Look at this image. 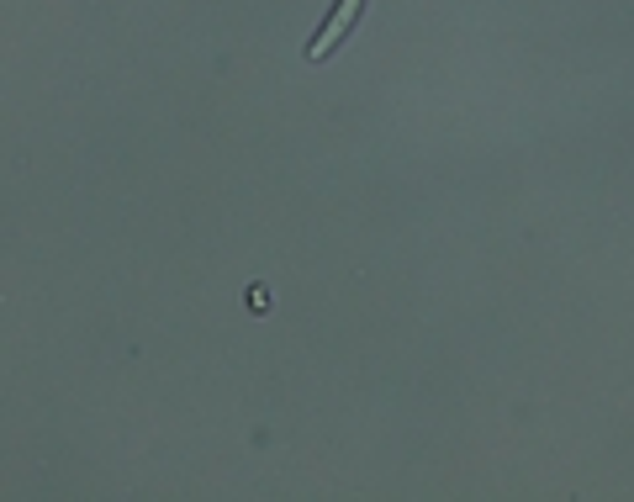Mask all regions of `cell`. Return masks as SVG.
<instances>
[{
  "label": "cell",
  "instance_id": "cell-1",
  "mask_svg": "<svg viewBox=\"0 0 634 502\" xmlns=\"http://www.w3.org/2000/svg\"><path fill=\"white\" fill-rule=\"evenodd\" d=\"M360 11V0H349V11L339 16V6H333V16H328V27L312 37V48H307V59H328V48H333V37H344V27H349V16Z\"/></svg>",
  "mask_w": 634,
  "mask_h": 502
}]
</instances>
